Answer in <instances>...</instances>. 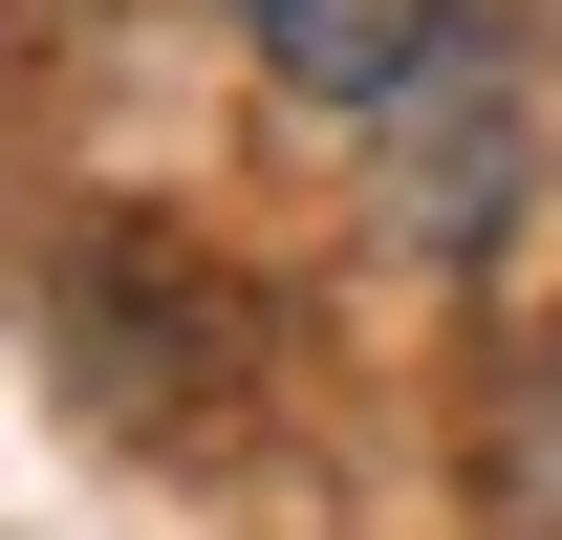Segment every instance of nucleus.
<instances>
[{
  "mask_svg": "<svg viewBox=\"0 0 562 540\" xmlns=\"http://www.w3.org/2000/svg\"><path fill=\"white\" fill-rule=\"evenodd\" d=\"M390 131H412V238H432V260H476L497 195H519V151H541V131H519V87H497V44L432 87V109H390Z\"/></svg>",
  "mask_w": 562,
  "mask_h": 540,
  "instance_id": "f03ea898",
  "label": "nucleus"
},
{
  "mask_svg": "<svg viewBox=\"0 0 562 540\" xmlns=\"http://www.w3.org/2000/svg\"><path fill=\"white\" fill-rule=\"evenodd\" d=\"M497 540H562V346L497 390Z\"/></svg>",
  "mask_w": 562,
  "mask_h": 540,
  "instance_id": "7ed1b4c3",
  "label": "nucleus"
},
{
  "mask_svg": "<svg viewBox=\"0 0 562 540\" xmlns=\"http://www.w3.org/2000/svg\"><path fill=\"white\" fill-rule=\"evenodd\" d=\"M238 44L281 66V109L390 131V109H432V87L476 66V0H238Z\"/></svg>",
  "mask_w": 562,
  "mask_h": 540,
  "instance_id": "f257e3e1",
  "label": "nucleus"
}]
</instances>
